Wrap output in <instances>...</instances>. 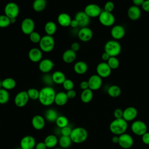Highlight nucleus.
Returning <instances> with one entry per match:
<instances>
[{"instance_id":"9b49d317","label":"nucleus","mask_w":149,"mask_h":149,"mask_svg":"<svg viewBox=\"0 0 149 149\" xmlns=\"http://www.w3.org/2000/svg\"><path fill=\"white\" fill-rule=\"evenodd\" d=\"M29 99L27 91H21L16 94L14 98V103L16 107L22 108L27 104Z\"/></svg>"},{"instance_id":"37998d69","label":"nucleus","mask_w":149,"mask_h":149,"mask_svg":"<svg viewBox=\"0 0 149 149\" xmlns=\"http://www.w3.org/2000/svg\"><path fill=\"white\" fill-rule=\"evenodd\" d=\"M63 87V88L66 90V91H69L70 90H72L74 88V84L73 83V81L69 79H66L65 81L62 84Z\"/></svg>"},{"instance_id":"c03bdc74","label":"nucleus","mask_w":149,"mask_h":149,"mask_svg":"<svg viewBox=\"0 0 149 149\" xmlns=\"http://www.w3.org/2000/svg\"><path fill=\"white\" fill-rule=\"evenodd\" d=\"M115 8V5L112 1H107L104 6V10L108 12H111L113 11Z\"/></svg>"},{"instance_id":"0eeeda50","label":"nucleus","mask_w":149,"mask_h":149,"mask_svg":"<svg viewBox=\"0 0 149 149\" xmlns=\"http://www.w3.org/2000/svg\"><path fill=\"white\" fill-rule=\"evenodd\" d=\"M98 20L102 25L105 27H111L115 23V18L114 15L111 12L102 10L101 13L98 16Z\"/></svg>"},{"instance_id":"3c124183","label":"nucleus","mask_w":149,"mask_h":149,"mask_svg":"<svg viewBox=\"0 0 149 149\" xmlns=\"http://www.w3.org/2000/svg\"><path fill=\"white\" fill-rule=\"evenodd\" d=\"M80 44L77 42H74L71 44L70 49H71L72 50H73V51L76 52L77 51H78L80 49Z\"/></svg>"},{"instance_id":"20e7f679","label":"nucleus","mask_w":149,"mask_h":149,"mask_svg":"<svg viewBox=\"0 0 149 149\" xmlns=\"http://www.w3.org/2000/svg\"><path fill=\"white\" fill-rule=\"evenodd\" d=\"M122 50L120 43L115 40L108 41L104 45V52L109 55L110 56H117Z\"/></svg>"},{"instance_id":"0e129e2a","label":"nucleus","mask_w":149,"mask_h":149,"mask_svg":"<svg viewBox=\"0 0 149 149\" xmlns=\"http://www.w3.org/2000/svg\"><path fill=\"white\" fill-rule=\"evenodd\" d=\"M16 149H22V148L20 147H18V148H16Z\"/></svg>"},{"instance_id":"5701e85b","label":"nucleus","mask_w":149,"mask_h":149,"mask_svg":"<svg viewBox=\"0 0 149 149\" xmlns=\"http://www.w3.org/2000/svg\"><path fill=\"white\" fill-rule=\"evenodd\" d=\"M127 13L128 17L130 20L135 21L138 20L140 17L141 12L140 7L135 5H132L129 8Z\"/></svg>"},{"instance_id":"ea45409f","label":"nucleus","mask_w":149,"mask_h":149,"mask_svg":"<svg viewBox=\"0 0 149 149\" xmlns=\"http://www.w3.org/2000/svg\"><path fill=\"white\" fill-rule=\"evenodd\" d=\"M27 93L28 94L29 97L30 99L32 100H38L40 91L35 88H30L27 91Z\"/></svg>"},{"instance_id":"473e14b6","label":"nucleus","mask_w":149,"mask_h":149,"mask_svg":"<svg viewBox=\"0 0 149 149\" xmlns=\"http://www.w3.org/2000/svg\"><path fill=\"white\" fill-rule=\"evenodd\" d=\"M47 1L45 0H34L32 8L36 12H42L46 8Z\"/></svg>"},{"instance_id":"39448f33","label":"nucleus","mask_w":149,"mask_h":149,"mask_svg":"<svg viewBox=\"0 0 149 149\" xmlns=\"http://www.w3.org/2000/svg\"><path fill=\"white\" fill-rule=\"evenodd\" d=\"M39 48L44 52H49L52 51L55 47V40L52 36L45 35L41 37L38 43Z\"/></svg>"},{"instance_id":"de8ad7c7","label":"nucleus","mask_w":149,"mask_h":149,"mask_svg":"<svg viewBox=\"0 0 149 149\" xmlns=\"http://www.w3.org/2000/svg\"><path fill=\"white\" fill-rule=\"evenodd\" d=\"M123 111L120 108H116L113 111V116L115 119L123 118Z\"/></svg>"},{"instance_id":"393cba45","label":"nucleus","mask_w":149,"mask_h":149,"mask_svg":"<svg viewBox=\"0 0 149 149\" xmlns=\"http://www.w3.org/2000/svg\"><path fill=\"white\" fill-rule=\"evenodd\" d=\"M76 52L72 50L71 49H68L65 51L62 54V60L66 63H72L74 62L76 58Z\"/></svg>"},{"instance_id":"e2e57ef3","label":"nucleus","mask_w":149,"mask_h":149,"mask_svg":"<svg viewBox=\"0 0 149 149\" xmlns=\"http://www.w3.org/2000/svg\"><path fill=\"white\" fill-rule=\"evenodd\" d=\"M2 88V86H1V80H0V88Z\"/></svg>"},{"instance_id":"423d86ee","label":"nucleus","mask_w":149,"mask_h":149,"mask_svg":"<svg viewBox=\"0 0 149 149\" xmlns=\"http://www.w3.org/2000/svg\"><path fill=\"white\" fill-rule=\"evenodd\" d=\"M19 12L20 9L18 5L14 2L7 3L4 7V14L9 19H16Z\"/></svg>"},{"instance_id":"052dcab7","label":"nucleus","mask_w":149,"mask_h":149,"mask_svg":"<svg viewBox=\"0 0 149 149\" xmlns=\"http://www.w3.org/2000/svg\"><path fill=\"white\" fill-rule=\"evenodd\" d=\"M10 19V23L11 24H13V23H15L16 22V19Z\"/></svg>"},{"instance_id":"1a4fd4ad","label":"nucleus","mask_w":149,"mask_h":149,"mask_svg":"<svg viewBox=\"0 0 149 149\" xmlns=\"http://www.w3.org/2000/svg\"><path fill=\"white\" fill-rule=\"evenodd\" d=\"M20 28L23 34L26 35H29L34 31V21L31 18L26 17L22 20L20 24Z\"/></svg>"},{"instance_id":"72a5a7b5","label":"nucleus","mask_w":149,"mask_h":149,"mask_svg":"<svg viewBox=\"0 0 149 149\" xmlns=\"http://www.w3.org/2000/svg\"><path fill=\"white\" fill-rule=\"evenodd\" d=\"M93 98V91L87 88L86 90H83L80 94V100L84 103H88L90 102Z\"/></svg>"},{"instance_id":"c85d7f7f","label":"nucleus","mask_w":149,"mask_h":149,"mask_svg":"<svg viewBox=\"0 0 149 149\" xmlns=\"http://www.w3.org/2000/svg\"><path fill=\"white\" fill-rule=\"evenodd\" d=\"M52 79L54 83L56 84H62L66 79L64 73L60 70L55 71L52 74Z\"/></svg>"},{"instance_id":"864d4df0","label":"nucleus","mask_w":149,"mask_h":149,"mask_svg":"<svg viewBox=\"0 0 149 149\" xmlns=\"http://www.w3.org/2000/svg\"><path fill=\"white\" fill-rule=\"evenodd\" d=\"M143 10L146 12H149V0H145L141 5Z\"/></svg>"},{"instance_id":"79ce46f5","label":"nucleus","mask_w":149,"mask_h":149,"mask_svg":"<svg viewBox=\"0 0 149 149\" xmlns=\"http://www.w3.org/2000/svg\"><path fill=\"white\" fill-rule=\"evenodd\" d=\"M29 36L30 41L34 44H38L42 37L40 33L35 31H34L30 34H29Z\"/></svg>"},{"instance_id":"a211bd4d","label":"nucleus","mask_w":149,"mask_h":149,"mask_svg":"<svg viewBox=\"0 0 149 149\" xmlns=\"http://www.w3.org/2000/svg\"><path fill=\"white\" fill-rule=\"evenodd\" d=\"M54 66V63L48 58L42 59L38 63V69L44 74L50 72Z\"/></svg>"},{"instance_id":"f704fd0d","label":"nucleus","mask_w":149,"mask_h":149,"mask_svg":"<svg viewBox=\"0 0 149 149\" xmlns=\"http://www.w3.org/2000/svg\"><path fill=\"white\" fill-rule=\"evenodd\" d=\"M72 141L70 136H61L58 140V144L61 148L63 149L68 148L72 145Z\"/></svg>"},{"instance_id":"dca6fc26","label":"nucleus","mask_w":149,"mask_h":149,"mask_svg":"<svg viewBox=\"0 0 149 149\" xmlns=\"http://www.w3.org/2000/svg\"><path fill=\"white\" fill-rule=\"evenodd\" d=\"M89 88L92 91H95L100 89L102 84V80L98 74H93L88 79Z\"/></svg>"},{"instance_id":"bb28decb","label":"nucleus","mask_w":149,"mask_h":149,"mask_svg":"<svg viewBox=\"0 0 149 149\" xmlns=\"http://www.w3.org/2000/svg\"><path fill=\"white\" fill-rule=\"evenodd\" d=\"M68 100L69 98L66 95V93L59 91L56 93L54 103L58 106H63L68 102Z\"/></svg>"},{"instance_id":"ddd939ff","label":"nucleus","mask_w":149,"mask_h":149,"mask_svg":"<svg viewBox=\"0 0 149 149\" xmlns=\"http://www.w3.org/2000/svg\"><path fill=\"white\" fill-rule=\"evenodd\" d=\"M134 141L133 137L127 133H123L119 136L118 144L124 149H129L133 145Z\"/></svg>"},{"instance_id":"8fccbe9b","label":"nucleus","mask_w":149,"mask_h":149,"mask_svg":"<svg viewBox=\"0 0 149 149\" xmlns=\"http://www.w3.org/2000/svg\"><path fill=\"white\" fill-rule=\"evenodd\" d=\"M66 93L69 99H73L76 96V92L74 89L67 91Z\"/></svg>"},{"instance_id":"2f4dec72","label":"nucleus","mask_w":149,"mask_h":149,"mask_svg":"<svg viewBox=\"0 0 149 149\" xmlns=\"http://www.w3.org/2000/svg\"><path fill=\"white\" fill-rule=\"evenodd\" d=\"M59 116L57 111L52 108L48 109L44 115V118L45 120L49 122H55L57 118Z\"/></svg>"},{"instance_id":"09e8293b","label":"nucleus","mask_w":149,"mask_h":149,"mask_svg":"<svg viewBox=\"0 0 149 149\" xmlns=\"http://www.w3.org/2000/svg\"><path fill=\"white\" fill-rule=\"evenodd\" d=\"M141 140L144 144L149 145V133L147 132L141 136Z\"/></svg>"},{"instance_id":"c756f323","label":"nucleus","mask_w":149,"mask_h":149,"mask_svg":"<svg viewBox=\"0 0 149 149\" xmlns=\"http://www.w3.org/2000/svg\"><path fill=\"white\" fill-rule=\"evenodd\" d=\"M47 148H54L58 143V137L54 134H49L44 139V141Z\"/></svg>"},{"instance_id":"f03ea898","label":"nucleus","mask_w":149,"mask_h":149,"mask_svg":"<svg viewBox=\"0 0 149 149\" xmlns=\"http://www.w3.org/2000/svg\"><path fill=\"white\" fill-rule=\"evenodd\" d=\"M128 123L123 118L115 119L109 125V130L114 135L119 136L126 132Z\"/></svg>"},{"instance_id":"6ab92c4d","label":"nucleus","mask_w":149,"mask_h":149,"mask_svg":"<svg viewBox=\"0 0 149 149\" xmlns=\"http://www.w3.org/2000/svg\"><path fill=\"white\" fill-rule=\"evenodd\" d=\"M28 57L31 62L39 63L42 59V51L39 48H32L28 52Z\"/></svg>"},{"instance_id":"4d7b16f0","label":"nucleus","mask_w":149,"mask_h":149,"mask_svg":"<svg viewBox=\"0 0 149 149\" xmlns=\"http://www.w3.org/2000/svg\"><path fill=\"white\" fill-rule=\"evenodd\" d=\"M144 1L145 0H132V2L133 3V5L139 7L140 6H141Z\"/></svg>"},{"instance_id":"a878e982","label":"nucleus","mask_w":149,"mask_h":149,"mask_svg":"<svg viewBox=\"0 0 149 149\" xmlns=\"http://www.w3.org/2000/svg\"><path fill=\"white\" fill-rule=\"evenodd\" d=\"M74 72L77 74H85L88 70V65L86 62L79 61L76 62L73 66Z\"/></svg>"},{"instance_id":"f8f14e48","label":"nucleus","mask_w":149,"mask_h":149,"mask_svg":"<svg viewBox=\"0 0 149 149\" xmlns=\"http://www.w3.org/2000/svg\"><path fill=\"white\" fill-rule=\"evenodd\" d=\"M112 69L110 68L107 62H101L99 63L96 67V72L100 77L102 78H107L111 74Z\"/></svg>"},{"instance_id":"4468645a","label":"nucleus","mask_w":149,"mask_h":149,"mask_svg":"<svg viewBox=\"0 0 149 149\" xmlns=\"http://www.w3.org/2000/svg\"><path fill=\"white\" fill-rule=\"evenodd\" d=\"M77 36L80 41L88 42L91 40L93 36V33L92 30L88 27H81L78 31Z\"/></svg>"},{"instance_id":"aec40b11","label":"nucleus","mask_w":149,"mask_h":149,"mask_svg":"<svg viewBox=\"0 0 149 149\" xmlns=\"http://www.w3.org/2000/svg\"><path fill=\"white\" fill-rule=\"evenodd\" d=\"M125 33L126 31L125 28L119 24L113 26L111 30V35L115 40L122 39L125 36Z\"/></svg>"},{"instance_id":"a18cd8bd","label":"nucleus","mask_w":149,"mask_h":149,"mask_svg":"<svg viewBox=\"0 0 149 149\" xmlns=\"http://www.w3.org/2000/svg\"><path fill=\"white\" fill-rule=\"evenodd\" d=\"M42 81L47 85V86H50L54 83L52 79V75L48 74V73L44 74L42 77Z\"/></svg>"},{"instance_id":"c9c22d12","label":"nucleus","mask_w":149,"mask_h":149,"mask_svg":"<svg viewBox=\"0 0 149 149\" xmlns=\"http://www.w3.org/2000/svg\"><path fill=\"white\" fill-rule=\"evenodd\" d=\"M107 93L110 97L112 98H116L120 95L121 89L117 85H112L108 87Z\"/></svg>"},{"instance_id":"cd10ccee","label":"nucleus","mask_w":149,"mask_h":149,"mask_svg":"<svg viewBox=\"0 0 149 149\" xmlns=\"http://www.w3.org/2000/svg\"><path fill=\"white\" fill-rule=\"evenodd\" d=\"M2 88L9 91L13 90L16 86V80L12 77H6L1 80Z\"/></svg>"},{"instance_id":"bf43d9fd","label":"nucleus","mask_w":149,"mask_h":149,"mask_svg":"<svg viewBox=\"0 0 149 149\" xmlns=\"http://www.w3.org/2000/svg\"><path fill=\"white\" fill-rule=\"evenodd\" d=\"M111 140L112 141L113 143L114 144H118V142H119V136H117V135H115L113 136L112 139H111Z\"/></svg>"},{"instance_id":"7c9ffc66","label":"nucleus","mask_w":149,"mask_h":149,"mask_svg":"<svg viewBox=\"0 0 149 149\" xmlns=\"http://www.w3.org/2000/svg\"><path fill=\"white\" fill-rule=\"evenodd\" d=\"M57 26L53 21H48L44 25V31L46 35L52 36L56 31Z\"/></svg>"},{"instance_id":"13d9d810","label":"nucleus","mask_w":149,"mask_h":149,"mask_svg":"<svg viewBox=\"0 0 149 149\" xmlns=\"http://www.w3.org/2000/svg\"><path fill=\"white\" fill-rule=\"evenodd\" d=\"M111 56H109V54H108L107 52H104L103 53H102V55H101V58H102V59L104 61V62H107L108 61V60L109 59V58H110Z\"/></svg>"},{"instance_id":"680f3d73","label":"nucleus","mask_w":149,"mask_h":149,"mask_svg":"<svg viewBox=\"0 0 149 149\" xmlns=\"http://www.w3.org/2000/svg\"><path fill=\"white\" fill-rule=\"evenodd\" d=\"M54 149H63V148H62L61 147H58V148H54Z\"/></svg>"},{"instance_id":"2eb2a0df","label":"nucleus","mask_w":149,"mask_h":149,"mask_svg":"<svg viewBox=\"0 0 149 149\" xmlns=\"http://www.w3.org/2000/svg\"><path fill=\"white\" fill-rule=\"evenodd\" d=\"M78 23L79 26L81 27H87L90 22V18L88 15L83 11L77 12L74 18Z\"/></svg>"},{"instance_id":"4be33fe9","label":"nucleus","mask_w":149,"mask_h":149,"mask_svg":"<svg viewBox=\"0 0 149 149\" xmlns=\"http://www.w3.org/2000/svg\"><path fill=\"white\" fill-rule=\"evenodd\" d=\"M31 125L33 128L36 130H42L45 126V119L40 115H36L32 118Z\"/></svg>"},{"instance_id":"5fc2aeb1","label":"nucleus","mask_w":149,"mask_h":149,"mask_svg":"<svg viewBox=\"0 0 149 149\" xmlns=\"http://www.w3.org/2000/svg\"><path fill=\"white\" fill-rule=\"evenodd\" d=\"M47 147L44 141H41L36 143L35 149H47Z\"/></svg>"},{"instance_id":"a19ab883","label":"nucleus","mask_w":149,"mask_h":149,"mask_svg":"<svg viewBox=\"0 0 149 149\" xmlns=\"http://www.w3.org/2000/svg\"><path fill=\"white\" fill-rule=\"evenodd\" d=\"M10 23V19L4 15H0V28H6L8 27Z\"/></svg>"},{"instance_id":"58836bf2","label":"nucleus","mask_w":149,"mask_h":149,"mask_svg":"<svg viewBox=\"0 0 149 149\" xmlns=\"http://www.w3.org/2000/svg\"><path fill=\"white\" fill-rule=\"evenodd\" d=\"M107 62L112 70L116 69L119 66V61L116 56H111Z\"/></svg>"},{"instance_id":"603ef678","label":"nucleus","mask_w":149,"mask_h":149,"mask_svg":"<svg viewBox=\"0 0 149 149\" xmlns=\"http://www.w3.org/2000/svg\"><path fill=\"white\" fill-rule=\"evenodd\" d=\"M79 86H80V88L82 90H86V89H87V88H89L88 81L83 80V81H81V82L80 83Z\"/></svg>"},{"instance_id":"9d476101","label":"nucleus","mask_w":149,"mask_h":149,"mask_svg":"<svg viewBox=\"0 0 149 149\" xmlns=\"http://www.w3.org/2000/svg\"><path fill=\"white\" fill-rule=\"evenodd\" d=\"M84 12L90 18H95L97 17H98L102 10L98 5L95 3H89L85 6Z\"/></svg>"},{"instance_id":"49530a36","label":"nucleus","mask_w":149,"mask_h":149,"mask_svg":"<svg viewBox=\"0 0 149 149\" xmlns=\"http://www.w3.org/2000/svg\"><path fill=\"white\" fill-rule=\"evenodd\" d=\"M72 130V129L70 126H67L63 128H61L60 130V132H61V134L62 136H70Z\"/></svg>"},{"instance_id":"69168bd1","label":"nucleus","mask_w":149,"mask_h":149,"mask_svg":"<svg viewBox=\"0 0 149 149\" xmlns=\"http://www.w3.org/2000/svg\"><path fill=\"white\" fill-rule=\"evenodd\" d=\"M45 1H47V0H45Z\"/></svg>"},{"instance_id":"b1692460","label":"nucleus","mask_w":149,"mask_h":149,"mask_svg":"<svg viewBox=\"0 0 149 149\" xmlns=\"http://www.w3.org/2000/svg\"><path fill=\"white\" fill-rule=\"evenodd\" d=\"M72 20L70 16L65 12H62L59 14L57 17V22L58 24L63 27H67L70 26V24Z\"/></svg>"},{"instance_id":"6e6552de","label":"nucleus","mask_w":149,"mask_h":149,"mask_svg":"<svg viewBox=\"0 0 149 149\" xmlns=\"http://www.w3.org/2000/svg\"><path fill=\"white\" fill-rule=\"evenodd\" d=\"M131 129L134 134L141 136L147 132V126L143 121L137 120L132 123Z\"/></svg>"},{"instance_id":"4c0bfd02","label":"nucleus","mask_w":149,"mask_h":149,"mask_svg":"<svg viewBox=\"0 0 149 149\" xmlns=\"http://www.w3.org/2000/svg\"><path fill=\"white\" fill-rule=\"evenodd\" d=\"M55 123L58 127L61 129L65 126H68L69 120L66 116L60 115L57 118L56 120H55Z\"/></svg>"},{"instance_id":"e433bc0d","label":"nucleus","mask_w":149,"mask_h":149,"mask_svg":"<svg viewBox=\"0 0 149 149\" xmlns=\"http://www.w3.org/2000/svg\"><path fill=\"white\" fill-rule=\"evenodd\" d=\"M10 98L9 93L8 90L1 88H0V104H5L8 102Z\"/></svg>"},{"instance_id":"6e6d98bb","label":"nucleus","mask_w":149,"mask_h":149,"mask_svg":"<svg viewBox=\"0 0 149 149\" xmlns=\"http://www.w3.org/2000/svg\"><path fill=\"white\" fill-rule=\"evenodd\" d=\"M70 27H71L73 28V29H76V28L79 27L77 22L74 19H72L71 22H70Z\"/></svg>"},{"instance_id":"7ed1b4c3","label":"nucleus","mask_w":149,"mask_h":149,"mask_svg":"<svg viewBox=\"0 0 149 149\" xmlns=\"http://www.w3.org/2000/svg\"><path fill=\"white\" fill-rule=\"evenodd\" d=\"M70 137L73 143L80 144L84 142L88 137L87 130L81 127H77L72 129Z\"/></svg>"},{"instance_id":"f257e3e1","label":"nucleus","mask_w":149,"mask_h":149,"mask_svg":"<svg viewBox=\"0 0 149 149\" xmlns=\"http://www.w3.org/2000/svg\"><path fill=\"white\" fill-rule=\"evenodd\" d=\"M56 93L51 86H45L40 90L38 101L44 106L48 107L54 103Z\"/></svg>"},{"instance_id":"412c9836","label":"nucleus","mask_w":149,"mask_h":149,"mask_svg":"<svg viewBox=\"0 0 149 149\" xmlns=\"http://www.w3.org/2000/svg\"><path fill=\"white\" fill-rule=\"evenodd\" d=\"M137 110L135 107H129L123 110V118L126 122L134 120L137 116Z\"/></svg>"},{"instance_id":"f3484780","label":"nucleus","mask_w":149,"mask_h":149,"mask_svg":"<svg viewBox=\"0 0 149 149\" xmlns=\"http://www.w3.org/2000/svg\"><path fill=\"white\" fill-rule=\"evenodd\" d=\"M36 141L35 138L30 135L24 136L20 141V147L22 149H33L35 148Z\"/></svg>"}]
</instances>
